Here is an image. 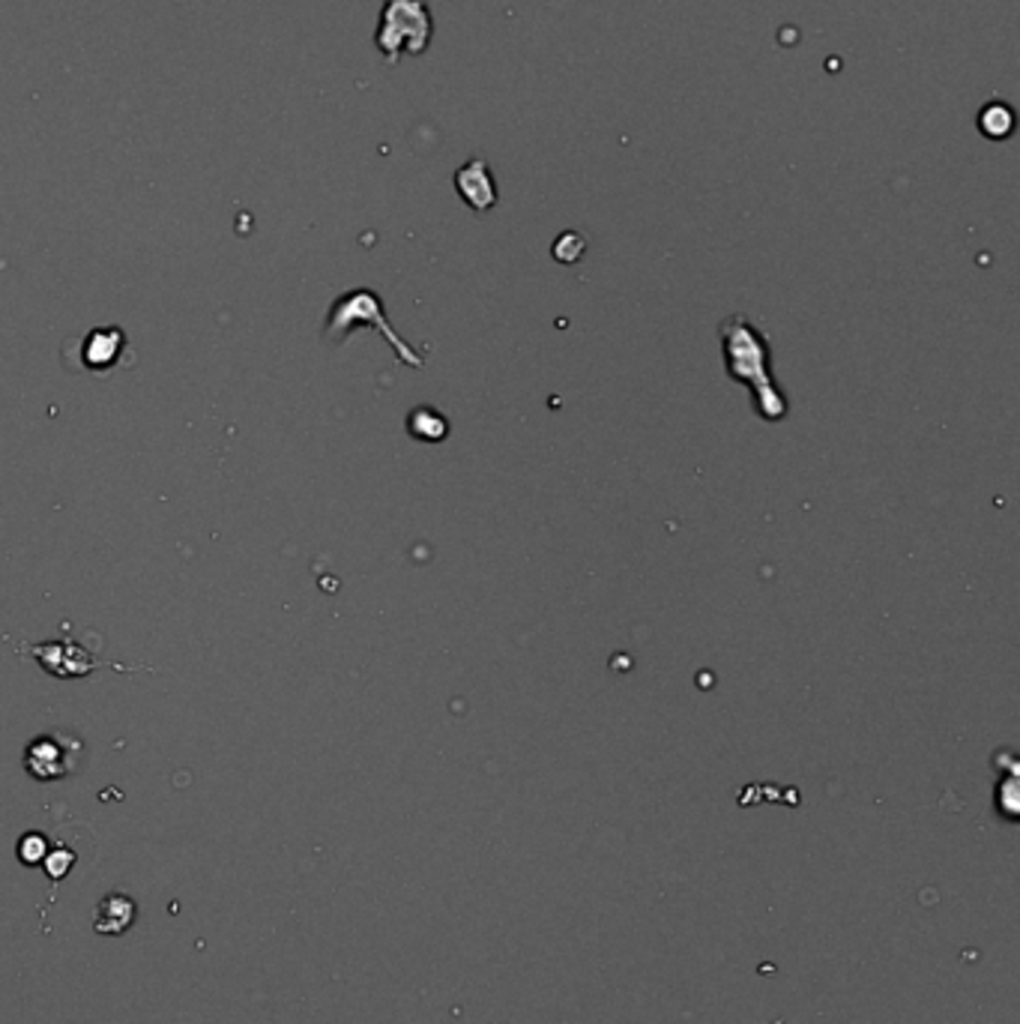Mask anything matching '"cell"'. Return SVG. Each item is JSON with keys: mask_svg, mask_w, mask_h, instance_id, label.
<instances>
[{"mask_svg": "<svg viewBox=\"0 0 1020 1024\" xmlns=\"http://www.w3.org/2000/svg\"><path fill=\"white\" fill-rule=\"evenodd\" d=\"M434 37V19L425 0H383L374 46L386 63H398L404 54H422Z\"/></svg>", "mask_w": 1020, "mask_h": 1024, "instance_id": "7a4b0ae2", "label": "cell"}, {"mask_svg": "<svg viewBox=\"0 0 1020 1024\" xmlns=\"http://www.w3.org/2000/svg\"><path fill=\"white\" fill-rule=\"evenodd\" d=\"M132 923H135V902L123 893H109L93 914V928L99 935H123Z\"/></svg>", "mask_w": 1020, "mask_h": 1024, "instance_id": "8992f818", "label": "cell"}, {"mask_svg": "<svg viewBox=\"0 0 1020 1024\" xmlns=\"http://www.w3.org/2000/svg\"><path fill=\"white\" fill-rule=\"evenodd\" d=\"M81 759V740L63 731L42 734L24 752V767L37 779H63L72 770H79Z\"/></svg>", "mask_w": 1020, "mask_h": 1024, "instance_id": "277c9868", "label": "cell"}, {"mask_svg": "<svg viewBox=\"0 0 1020 1024\" xmlns=\"http://www.w3.org/2000/svg\"><path fill=\"white\" fill-rule=\"evenodd\" d=\"M455 189H458L464 204L476 213H488L497 204V180L491 174L485 159H467L455 171Z\"/></svg>", "mask_w": 1020, "mask_h": 1024, "instance_id": "5b68a950", "label": "cell"}, {"mask_svg": "<svg viewBox=\"0 0 1020 1024\" xmlns=\"http://www.w3.org/2000/svg\"><path fill=\"white\" fill-rule=\"evenodd\" d=\"M354 327H377L402 363H407L411 369H422V365H425V357H422L420 351H413L402 335L390 327V321L383 315L381 297L374 294V291H368V288L351 291V294H344L342 300L333 305V315H330L326 333L333 335V339H344Z\"/></svg>", "mask_w": 1020, "mask_h": 1024, "instance_id": "3957f363", "label": "cell"}, {"mask_svg": "<svg viewBox=\"0 0 1020 1024\" xmlns=\"http://www.w3.org/2000/svg\"><path fill=\"white\" fill-rule=\"evenodd\" d=\"M42 863H46V872H49L51 881H60V877H67V872L75 863V854L67 851V847H51L49 857L42 860Z\"/></svg>", "mask_w": 1020, "mask_h": 1024, "instance_id": "30bf717a", "label": "cell"}, {"mask_svg": "<svg viewBox=\"0 0 1020 1024\" xmlns=\"http://www.w3.org/2000/svg\"><path fill=\"white\" fill-rule=\"evenodd\" d=\"M407 432L416 438V441L425 443H441L446 441V434H450V420L432 408V404H422V408H413L411 416H407Z\"/></svg>", "mask_w": 1020, "mask_h": 1024, "instance_id": "52a82bcc", "label": "cell"}, {"mask_svg": "<svg viewBox=\"0 0 1020 1024\" xmlns=\"http://www.w3.org/2000/svg\"><path fill=\"white\" fill-rule=\"evenodd\" d=\"M49 842H46V836H40V833H28V836L19 842V860L24 866H37V863H42V860L49 857Z\"/></svg>", "mask_w": 1020, "mask_h": 1024, "instance_id": "9c48e42d", "label": "cell"}, {"mask_svg": "<svg viewBox=\"0 0 1020 1024\" xmlns=\"http://www.w3.org/2000/svg\"><path fill=\"white\" fill-rule=\"evenodd\" d=\"M772 1024H787V1018H776V1022H772Z\"/></svg>", "mask_w": 1020, "mask_h": 1024, "instance_id": "7c38bea8", "label": "cell"}, {"mask_svg": "<svg viewBox=\"0 0 1020 1024\" xmlns=\"http://www.w3.org/2000/svg\"><path fill=\"white\" fill-rule=\"evenodd\" d=\"M979 129L981 135H988L991 141L1009 139L1011 129H1014V111L1006 102H988L979 111Z\"/></svg>", "mask_w": 1020, "mask_h": 1024, "instance_id": "ba28073f", "label": "cell"}, {"mask_svg": "<svg viewBox=\"0 0 1020 1024\" xmlns=\"http://www.w3.org/2000/svg\"><path fill=\"white\" fill-rule=\"evenodd\" d=\"M727 378L751 390V404L760 420L778 423L787 416V399L772 381V348L760 327L746 315H727L718 327Z\"/></svg>", "mask_w": 1020, "mask_h": 1024, "instance_id": "6da1fadb", "label": "cell"}, {"mask_svg": "<svg viewBox=\"0 0 1020 1024\" xmlns=\"http://www.w3.org/2000/svg\"><path fill=\"white\" fill-rule=\"evenodd\" d=\"M1014 785H1018V782H1014V770H1011L1009 776H1006V782L1000 785V794H997V809H1000L1009 821L1018 817V789H1014Z\"/></svg>", "mask_w": 1020, "mask_h": 1024, "instance_id": "8fae6325", "label": "cell"}]
</instances>
